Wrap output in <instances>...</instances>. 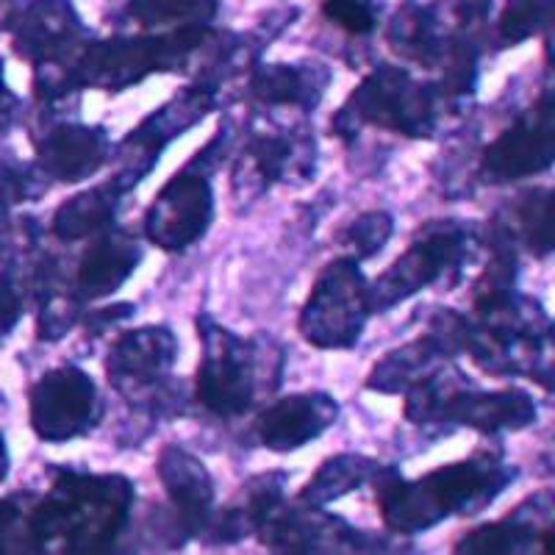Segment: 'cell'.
<instances>
[{"instance_id":"f35d334b","label":"cell","mask_w":555,"mask_h":555,"mask_svg":"<svg viewBox=\"0 0 555 555\" xmlns=\"http://www.w3.org/2000/svg\"><path fill=\"white\" fill-rule=\"evenodd\" d=\"M550 334H553V339H555V325H553V331H550Z\"/></svg>"},{"instance_id":"83f0119b","label":"cell","mask_w":555,"mask_h":555,"mask_svg":"<svg viewBox=\"0 0 555 555\" xmlns=\"http://www.w3.org/2000/svg\"><path fill=\"white\" fill-rule=\"evenodd\" d=\"M514 228L530 253H555V190H537L519 197L514 206Z\"/></svg>"},{"instance_id":"4dcf8cb0","label":"cell","mask_w":555,"mask_h":555,"mask_svg":"<svg viewBox=\"0 0 555 555\" xmlns=\"http://www.w3.org/2000/svg\"><path fill=\"white\" fill-rule=\"evenodd\" d=\"M322 14L356 37L373 34L380 20V9L373 0H322Z\"/></svg>"},{"instance_id":"f1b7e54d","label":"cell","mask_w":555,"mask_h":555,"mask_svg":"<svg viewBox=\"0 0 555 555\" xmlns=\"http://www.w3.org/2000/svg\"><path fill=\"white\" fill-rule=\"evenodd\" d=\"M553 20L555 0H505L498 20L500 44H519L537 34H547Z\"/></svg>"},{"instance_id":"1f68e13d","label":"cell","mask_w":555,"mask_h":555,"mask_svg":"<svg viewBox=\"0 0 555 555\" xmlns=\"http://www.w3.org/2000/svg\"><path fill=\"white\" fill-rule=\"evenodd\" d=\"M73 322H76V304L51 300V306L44 309L42 322H39V336L42 339H59V336L67 334Z\"/></svg>"},{"instance_id":"6da1fadb","label":"cell","mask_w":555,"mask_h":555,"mask_svg":"<svg viewBox=\"0 0 555 555\" xmlns=\"http://www.w3.org/2000/svg\"><path fill=\"white\" fill-rule=\"evenodd\" d=\"M380 517L398 533H420L453 514H478L514 480L503 455L483 450L420 480H405L395 467L375 473Z\"/></svg>"},{"instance_id":"74e56055","label":"cell","mask_w":555,"mask_h":555,"mask_svg":"<svg viewBox=\"0 0 555 555\" xmlns=\"http://www.w3.org/2000/svg\"><path fill=\"white\" fill-rule=\"evenodd\" d=\"M9 20V12H7V0H0V28L7 26Z\"/></svg>"},{"instance_id":"ba28073f","label":"cell","mask_w":555,"mask_h":555,"mask_svg":"<svg viewBox=\"0 0 555 555\" xmlns=\"http://www.w3.org/2000/svg\"><path fill=\"white\" fill-rule=\"evenodd\" d=\"M217 106V89L208 83H190L183 87L172 101L156 108L151 117L139 122L117 147V158L120 167L114 172V183L122 192H131L139 181H145L147 172L158 165V156L165 153L172 139L181 137L183 131H190L192 126L206 117L211 108Z\"/></svg>"},{"instance_id":"9c48e42d","label":"cell","mask_w":555,"mask_h":555,"mask_svg":"<svg viewBox=\"0 0 555 555\" xmlns=\"http://www.w3.org/2000/svg\"><path fill=\"white\" fill-rule=\"evenodd\" d=\"M215 217V192L206 167L190 162L165 183L145 217V236L167 253L195 245Z\"/></svg>"},{"instance_id":"44dd1931","label":"cell","mask_w":555,"mask_h":555,"mask_svg":"<svg viewBox=\"0 0 555 555\" xmlns=\"http://www.w3.org/2000/svg\"><path fill=\"white\" fill-rule=\"evenodd\" d=\"M459 34H444L442 20L436 14V3L430 0H409L398 9V14L391 17L389 31V48L398 56L411 59V62H420L425 67H442V62L448 59L450 44Z\"/></svg>"},{"instance_id":"3957f363","label":"cell","mask_w":555,"mask_h":555,"mask_svg":"<svg viewBox=\"0 0 555 555\" xmlns=\"http://www.w3.org/2000/svg\"><path fill=\"white\" fill-rule=\"evenodd\" d=\"M439 106L442 98L436 92V83H420L403 69L384 64L370 73L341 112H336L334 133L350 142L361 126H375L411 139H425L434 133Z\"/></svg>"},{"instance_id":"ac0fdd59","label":"cell","mask_w":555,"mask_h":555,"mask_svg":"<svg viewBox=\"0 0 555 555\" xmlns=\"http://www.w3.org/2000/svg\"><path fill=\"white\" fill-rule=\"evenodd\" d=\"M555 528V494H533L508 519L480 525L461 539L455 553H517L539 533Z\"/></svg>"},{"instance_id":"cb8c5ba5","label":"cell","mask_w":555,"mask_h":555,"mask_svg":"<svg viewBox=\"0 0 555 555\" xmlns=\"http://www.w3.org/2000/svg\"><path fill=\"white\" fill-rule=\"evenodd\" d=\"M220 0H126L122 17L145 34H170L183 28H206Z\"/></svg>"},{"instance_id":"4316f807","label":"cell","mask_w":555,"mask_h":555,"mask_svg":"<svg viewBox=\"0 0 555 555\" xmlns=\"http://www.w3.org/2000/svg\"><path fill=\"white\" fill-rule=\"evenodd\" d=\"M378 469H380L378 461L366 459V455H359V453L334 455V459L325 461V464L314 473V478L304 486L300 500H304V505H311V508L334 503V500L361 489L366 480H373Z\"/></svg>"},{"instance_id":"8992f818","label":"cell","mask_w":555,"mask_h":555,"mask_svg":"<svg viewBox=\"0 0 555 555\" xmlns=\"http://www.w3.org/2000/svg\"><path fill=\"white\" fill-rule=\"evenodd\" d=\"M203 356L197 370V400L217 416H240L256 400L261 356L256 345L217 325L211 317L197 320Z\"/></svg>"},{"instance_id":"ffe728a7","label":"cell","mask_w":555,"mask_h":555,"mask_svg":"<svg viewBox=\"0 0 555 555\" xmlns=\"http://www.w3.org/2000/svg\"><path fill=\"white\" fill-rule=\"evenodd\" d=\"M331 83V69L320 62L264 64L253 69L250 95L264 106H295L311 112L320 106Z\"/></svg>"},{"instance_id":"d4e9b609","label":"cell","mask_w":555,"mask_h":555,"mask_svg":"<svg viewBox=\"0 0 555 555\" xmlns=\"http://www.w3.org/2000/svg\"><path fill=\"white\" fill-rule=\"evenodd\" d=\"M126 192L117 183H103L98 190H89L64 203L53 220V234L62 240H81L89 234H101L112 228L117 208Z\"/></svg>"},{"instance_id":"e0dca14e","label":"cell","mask_w":555,"mask_h":555,"mask_svg":"<svg viewBox=\"0 0 555 555\" xmlns=\"http://www.w3.org/2000/svg\"><path fill=\"white\" fill-rule=\"evenodd\" d=\"M281 505L259 528L261 542L270 550L325 553V550H345V544H353L356 550H361V537L350 525H345V519L311 512V505L306 512H300V508L297 512H284Z\"/></svg>"},{"instance_id":"836d02e7","label":"cell","mask_w":555,"mask_h":555,"mask_svg":"<svg viewBox=\"0 0 555 555\" xmlns=\"http://www.w3.org/2000/svg\"><path fill=\"white\" fill-rule=\"evenodd\" d=\"M133 306L128 304H112V306H103V309L92 311V314L87 317V328L92 331V334H103V331H108L114 325V322L126 320V317L133 314Z\"/></svg>"},{"instance_id":"8fae6325","label":"cell","mask_w":555,"mask_h":555,"mask_svg":"<svg viewBox=\"0 0 555 555\" xmlns=\"http://www.w3.org/2000/svg\"><path fill=\"white\" fill-rule=\"evenodd\" d=\"M555 165V89L505 128L483 151V170L494 181H519Z\"/></svg>"},{"instance_id":"2e32d148","label":"cell","mask_w":555,"mask_h":555,"mask_svg":"<svg viewBox=\"0 0 555 555\" xmlns=\"http://www.w3.org/2000/svg\"><path fill=\"white\" fill-rule=\"evenodd\" d=\"M156 473L170 494L183 537L206 533L211 525V505H215V483L208 469L192 453L170 444L158 455Z\"/></svg>"},{"instance_id":"277c9868","label":"cell","mask_w":555,"mask_h":555,"mask_svg":"<svg viewBox=\"0 0 555 555\" xmlns=\"http://www.w3.org/2000/svg\"><path fill=\"white\" fill-rule=\"evenodd\" d=\"M178 359V339L165 325L128 331L106 359L108 380L122 398L147 414H181V384L170 378Z\"/></svg>"},{"instance_id":"d6986e66","label":"cell","mask_w":555,"mask_h":555,"mask_svg":"<svg viewBox=\"0 0 555 555\" xmlns=\"http://www.w3.org/2000/svg\"><path fill=\"white\" fill-rule=\"evenodd\" d=\"M108 156V137L95 126H69L56 128L51 137L39 145V162L51 178L64 183H78L101 170Z\"/></svg>"},{"instance_id":"e575fe53","label":"cell","mask_w":555,"mask_h":555,"mask_svg":"<svg viewBox=\"0 0 555 555\" xmlns=\"http://www.w3.org/2000/svg\"><path fill=\"white\" fill-rule=\"evenodd\" d=\"M14 108H17V98L9 92L7 81H3V59H0V137L7 133L9 122H12Z\"/></svg>"},{"instance_id":"9a60e30c","label":"cell","mask_w":555,"mask_h":555,"mask_svg":"<svg viewBox=\"0 0 555 555\" xmlns=\"http://www.w3.org/2000/svg\"><path fill=\"white\" fill-rule=\"evenodd\" d=\"M83 26L69 0H34L23 12L14 48L37 64H62L83 51Z\"/></svg>"},{"instance_id":"603a6c76","label":"cell","mask_w":555,"mask_h":555,"mask_svg":"<svg viewBox=\"0 0 555 555\" xmlns=\"http://www.w3.org/2000/svg\"><path fill=\"white\" fill-rule=\"evenodd\" d=\"M284 473L259 475V478L247 480L242 494L231 508L222 512L217 522H211V533L208 537L215 542H242L250 533H259L261 525L270 519L278 505L284 503Z\"/></svg>"},{"instance_id":"7a4b0ae2","label":"cell","mask_w":555,"mask_h":555,"mask_svg":"<svg viewBox=\"0 0 555 555\" xmlns=\"http://www.w3.org/2000/svg\"><path fill=\"white\" fill-rule=\"evenodd\" d=\"M133 503V486L122 475L64 473L56 489L31 514L37 542L67 539L69 553H103L120 537Z\"/></svg>"},{"instance_id":"30bf717a","label":"cell","mask_w":555,"mask_h":555,"mask_svg":"<svg viewBox=\"0 0 555 555\" xmlns=\"http://www.w3.org/2000/svg\"><path fill=\"white\" fill-rule=\"evenodd\" d=\"M317 167V145L309 131L256 128L234 167L236 192L256 197L281 181H309Z\"/></svg>"},{"instance_id":"d6a6232c","label":"cell","mask_w":555,"mask_h":555,"mask_svg":"<svg viewBox=\"0 0 555 555\" xmlns=\"http://www.w3.org/2000/svg\"><path fill=\"white\" fill-rule=\"evenodd\" d=\"M20 311H23V304H20L17 289L9 278H0V331H12L14 322L20 320Z\"/></svg>"},{"instance_id":"7402d4cb","label":"cell","mask_w":555,"mask_h":555,"mask_svg":"<svg viewBox=\"0 0 555 555\" xmlns=\"http://www.w3.org/2000/svg\"><path fill=\"white\" fill-rule=\"evenodd\" d=\"M142 264V247L133 234L106 228L95 245L83 253L78 267V289L83 297H106L126 284L131 272Z\"/></svg>"},{"instance_id":"8d00e7d4","label":"cell","mask_w":555,"mask_h":555,"mask_svg":"<svg viewBox=\"0 0 555 555\" xmlns=\"http://www.w3.org/2000/svg\"><path fill=\"white\" fill-rule=\"evenodd\" d=\"M544 553H550V555H555V528L553 530H547V533H544Z\"/></svg>"},{"instance_id":"d590c367","label":"cell","mask_w":555,"mask_h":555,"mask_svg":"<svg viewBox=\"0 0 555 555\" xmlns=\"http://www.w3.org/2000/svg\"><path fill=\"white\" fill-rule=\"evenodd\" d=\"M547 56L555 67V20H553V26L547 28Z\"/></svg>"},{"instance_id":"484cf974","label":"cell","mask_w":555,"mask_h":555,"mask_svg":"<svg viewBox=\"0 0 555 555\" xmlns=\"http://www.w3.org/2000/svg\"><path fill=\"white\" fill-rule=\"evenodd\" d=\"M442 356H448V350L430 334L423 336V339L409 341V345L391 350L386 359L375 364L373 375L366 378V389L386 391V395L411 389L416 380L430 375V364H436Z\"/></svg>"},{"instance_id":"5b68a950","label":"cell","mask_w":555,"mask_h":555,"mask_svg":"<svg viewBox=\"0 0 555 555\" xmlns=\"http://www.w3.org/2000/svg\"><path fill=\"white\" fill-rule=\"evenodd\" d=\"M370 314L373 297L359 270V259L341 256L317 278L309 304L300 314V334L322 350H347L359 341Z\"/></svg>"},{"instance_id":"4fadbf2b","label":"cell","mask_w":555,"mask_h":555,"mask_svg":"<svg viewBox=\"0 0 555 555\" xmlns=\"http://www.w3.org/2000/svg\"><path fill=\"white\" fill-rule=\"evenodd\" d=\"M436 420L464 425V428L480 430V434H503V430L528 428L537 420V405L528 391H478L469 389L464 375H455L450 384L448 398Z\"/></svg>"},{"instance_id":"5bb4252c","label":"cell","mask_w":555,"mask_h":555,"mask_svg":"<svg viewBox=\"0 0 555 555\" xmlns=\"http://www.w3.org/2000/svg\"><path fill=\"white\" fill-rule=\"evenodd\" d=\"M339 416V403L325 391H304L261 411L256 436L272 453H289L320 439Z\"/></svg>"},{"instance_id":"7c38bea8","label":"cell","mask_w":555,"mask_h":555,"mask_svg":"<svg viewBox=\"0 0 555 555\" xmlns=\"http://www.w3.org/2000/svg\"><path fill=\"white\" fill-rule=\"evenodd\" d=\"M98 423V389L78 366H59L31 391V425L44 442H67Z\"/></svg>"},{"instance_id":"f546056e","label":"cell","mask_w":555,"mask_h":555,"mask_svg":"<svg viewBox=\"0 0 555 555\" xmlns=\"http://www.w3.org/2000/svg\"><path fill=\"white\" fill-rule=\"evenodd\" d=\"M391 231H395V220H391L389 211H366L345 228L341 240L353 250V259L364 261L373 259L380 247H386Z\"/></svg>"},{"instance_id":"52a82bcc","label":"cell","mask_w":555,"mask_h":555,"mask_svg":"<svg viewBox=\"0 0 555 555\" xmlns=\"http://www.w3.org/2000/svg\"><path fill=\"white\" fill-rule=\"evenodd\" d=\"M469 259L467 228L453 220H439L425 225L416 234L414 245L400 256L384 275L370 286L373 311L395 309L405 297L436 284L442 275L453 278V284L464 272Z\"/></svg>"}]
</instances>
